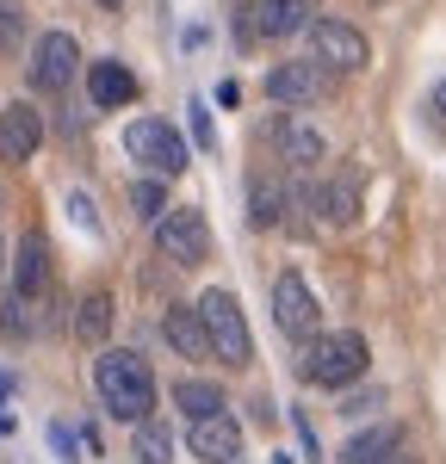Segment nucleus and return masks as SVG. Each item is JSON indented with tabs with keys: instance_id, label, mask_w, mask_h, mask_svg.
<instances>
[{
	"instance_id": "nucleus-1",
	"label": "nucleus",
	"mask_w": 446,
	"mask_h": 464,
	"mask_svg": "<svg viewBox=\"0 0 446 464\" xmlns=\"http://www.w3.org/2000/svg\"><path fill=\"white\" fill-rule=\"evenodd\" d=\"M93 391H100L112 421H131L137 428V421L155 415V372L131 347H100V359H93Z\"/></svg>"
},
{
	"instance_id": "nucleus-2",
	"label": "nucleus",
	"mask_w": 446,
	"mask_h": 464,
	"mask_svg": "<svg viewBox=\"0 0 446 464\" xmlns=\"http://www.w3.org/2000/svg\"><path fill=\"white\" fill-rule=\"evenodd\" d=\"M199 328H205V347L229 365V372H242V365H255V334H248V316H242V304H236V291L211 285L199 304Z\"/></svg>"
},
{
	"instance_id": "nucleus-3",
	"label": "nucleus",
	"mask_w": 446,
	"mask_h": 464,
	"mask_svg": "<svg viewBox=\"0 0 446 464\" xmlns=\"http://www.w3.org/2000/svg\"><path fill=\"white\" fill-rule=\"evenodd\" d=\"M366 359H372V347H366L360 328H329V334L310 341V353H304V378L323 384V391H347V384L366 378Z\"/></svg>"
},
{
	"instance_id": "nucleus-4",
	"label": "nucleus",
	"mask_w": 446,
	"mask_h": 464,
	"mask_svg": "<svg viewBox=\"0 0 446 464\" xmlns=\"http://www.w3.org/2000/svg\"><path fill=\"white\" fill-rule=\"evenodd\" d=\"M124 155H131L149 179H174V174L192 168L186 130L168 124V118H131V124H124Z\"/></svg>"
},
{
	"instance_id": "nucleus-5",
	"label": "nucleus",
	"mask_w": 446,
	"mask_h": 464,
	"mask_svg": "<svg viewBox=\"0 0 446 464\" xmlns=\"http://www.w3.org/2000/svg\"><path fill=\"white\" fill-rule=\"evenodd\" d=\"M155 248L168 254L174 266H205L211 260V223L199 205H168L155 217Z\"/></svg>"
},
{
	"instance_id": "nucleus-6",
	"label": "nucleus",
	"mask_w": 446,
	"mask_h": 464,
	"mask_svg": "<svg viewBox=\"0 0 446 464\" xmlns=\"http://www.w3.org/2000/svg\"><path fill=\"white\" fill-rule=\"evenodd\" d=\"M310 32V63H323L329 74H354L372 63V44L360 25H347V19H310L304 25Z\"/></svg>"
},
{
	"instance_id": "nucleus-7",
	"label": "nucleus",
	"mask_w": 446,
	"mask_h": 464,
	"mask_svg": "<svg viewBox=\"0 0 446 464\" xmlns=\"http://www.w3.org/2000/svg\"><path fill=\"white\" fill-rule=\"evenodd\" d=\"M273 322H279V334H292V341H316L323 334V304H316V291L304 273H279L273 279Z\"/></svg>"
},
{
	"instance_id": "nucleus-8",
	"label": "nucleus",
	"mask_w": 446,
	"mask_h": 464,
	"mask_svg": "<svg viewBox=\"0 0 446 464\" xmlns=\"http://www.w3.org/2000/svg\"><path fill=\"white\" fill-rule=\"evenodd\" d=\"M329 93H334V74L323 69V63H310V56L267 69V100H279V106H316V100H329Z\"/></svg>"
},
{
	"instance_id": "nucleus-9",
	"label": "nucleus",
	"mask_w": 446,
	"mask_h": 464,
	"mask_svg": "<svg viewBox=\"0 0 446 464\" xmlns=\"http://www.w3.org/2000/svg\"><path fill=\"white\" fill-rule=\"evenodd\" d=\"M74 74H81V44H74V32H44L32 44V87L37 93H63Z\"/></svg>"
},
{
	"instance_id": "nucleus-10",
	"label": "nucleus",
	"mask_w": 446,
	"mask_h": 464,
	"mask_svg": "<svg viewBox=\"0 0 446 464\" xmlns=\"http://www.w3.org/2000/svg\"><path fill=\"white\" fill-rule=\"evenodd\" d=\"M186 446L199 464H242V421L223 409V415H205L186 428Z\"/></svg>"
},
{
	"instance_id": "nucleus-11",
	"label": "nucleus",
	"mask_w": 446,
	"mask_h": 464,
	"mask_svg": "<svg viewBox=\"0 0 446 464\" xmlns=\"http://www.w3.org/2000/svg\"><path fill=\"white\" fill-rule=\"evenodd\" d=\"M6 279H13V297H32V304L50 291V242H44V229L19 236V254H6Z\"/></svg>"
},
{
	"instance_id": "nucleus-12",
	"label": "nucleus",
	"mask_w": 446,
	"mask_h": 464,
	"mask_svg": "<svg viewBox=\"0 0 446 464\" xmlns=\"http://www.w3.org/2000/svg\"><path fill=\"white\" fill-rule=\"evenodd\" d=\"M360 217H366V179H360V168H354V161H341V168L323 179V223L354 229Z\"/></svg>"
},
{
	"instance_id": "nucleus-13",
	"label": "nucleus",
	"mask_w": 446,
	"mask_h": 464,
	"mask_svg": "<svg viewBox=\"0 0 446 464\" xmlns=\"http://www.w3.org/2000/svg\"><path fill=\"white\" fill-rule=\"evenodd\" d=\"M37 149H44V111L32 100L0 106V161H32Z\"/></svg>"
},
{
	"instance_id": "nucleus-14",
	"label": "nucleus",
	"mask_w": 446,
	"mask_h": 464,
	"mask_svg": "<svg viewBox=\"0 0 446 464\" xmlns=\"http://www.w3.org/2000/svg\"><path fill=\"white\" fill-rule=\"evenodd\" d=\"M310 25V0H248V37H267V44H279V37H297Z\"/></svg>"
},
{
	"instance_id": "nucleus-15",
	"label": "nucleus",
	"mask_w": 446,
	"mask_h": 464,
	"mask_svg": "<svg viewBox=\"0 0 446 464\" xmlns=\"http://www.w3.org/2000/svg\"><path fill=\"white\" fill-rule=\"evenodd\" d=\"M323 155H329V137L316 130V118H297V111H286V118H279V161H292L297 174H310Z\"/></svg>"
},
{
	"instance_id": "nucleus-16",
	"label": "nucleus",
	"mask_w": 446,
	"mask_h": 464,
	"mask_svg": "<svg viewBox=\"0 0 446 464\" xmlns=\"http://www.w3.org/2000/svg\"><path fill=\"white\" fill-rule=\"evenodd\" d=\"M87 100L100 111H118L137 100V74L124 69L118 56H100V63H87Z\"/></svg>"
},
{
	"instance_id": "nucleus-17",
	"label": "nucleus",
	"mask_w": 446,
	"mask_h": 464,
	"mask_svg": "<svg viewBox=\"0 0 446 464\" xmlns=\"http://www.w3.org/2000/svg\"><path fill=\"white\" fill-rule=\"evenodd\" d=\"M316 223H323V186H316L310 174H297L292 186H286V223H279V229L297 236V242H310Z\"/></svg>"
},
{
	"instance_id": "nucleus-18",
	"label": "nucleus",
	"mask_w": 446,
	"mask_h": 464,
	"mask_svg": "<svg viewBox=\"0 0 446 464\" xmlns=\"http://www.w3.org/2000/svg\"><path fill=\"white\" fill-rule=\"evenodd\" d=\"M397 446H409V433L397 428V421H372V428H360L341 446V464H384Z\"/></svg>"
},
{
	"instance_id": "nucleus-19",
	"label": "nucleus",
	"mask_w": 446,
	"mask_h": 464,
	"mask_svg": "<svg viewBox=\"0 0 446 464\" xmlns=\"http://www.w3.org/2000/svg\"><path fill=\"white\" fill-rule=\"evenodd\" d=\"M161 341H168L180 359H211L205 328H199V310H192V304H168V310H161Z\"/></svg>"
},
{
	"instance_id": "nucleus-20",
	"label": "nucleus",
	"mask_w": 446,
	"mask_h": 464,
	"mask_svg": "<svg viewBox=\"0 0 446 464\" xmlns=\"http://www.w3.org/2000/svg\"><path fill=\"white\" fill-rule=\"evenodd\" d=\"M112 291L106 285H93V291H81V304H74V341H87V347H106V334H112Z\"/></svg>"
},
{
	"instance_id": "nucleus-21",
	"label": "nucleus",
	"mask_w": 446,
	"mask_h": 464,
	"mask_svg": "<svg viewBox=\"0 0 446 464\" xmlns=\"http://www.w3.org/2000/svg\"><path fill=\"white\" fill-rule=\"evenodd\" d=\"M131 459L137 464H174V433H168L161 415L137 421V433H131Z\"/></svg>"
},
{
	"instance_id": "nucleus-22",
	"label": "nucleus",
	"mask_w": 446,
	"mask_h": 464,
	"mask_svg": "<svg viewBox=\"0 0 446 464\" xmlns=\"http://www.w3.org/2000/svg\"><path fill=\"white\" fill-rule=\"evenodd\" d=\"M286 223V186L279 179H255L248 186V229H279Z\"/></svg>"
},
{
	"instance_id": "nucleus-23",
	"label": "nucleus",
	"mask_w": 446,
	"mask_h": 464,
	"mask_svg": "<svg viewBox=\"0 0 446 464\" xmlns=\"http://www.w3.org/2000/svg\"><path fill=\"white\" fill-rule=\"evenodd\" d=\"M174 402L186 409V421L223 415V396H218V384H205V378H180V384H174Z\"/></svg>"
},
{
	"instance_id": "nucleus-24",
	"label": "nucleus",
	"mask_w": 446,
	"mask_h": 464,
	"mask_svg": "<svg viewBox=\"0 0 446 464\" xmlns=\"http://www.w3.org/2000/svg\"><path fill=\"white\" fill-rule=\"evenodd\" d=\"M0 334H6V341H32L37 334V304L32 297H13V291H6V304H0Z\"/></svg>"
},
{
	"instance_id": "nucleus-25",
	"label": "nucleus",
	"mask_w": 446,
	"mask_h": 464,
	"mask_svg": "<svg viewBox=\"0 0 446 464\" xmlns=\"http://www.w3.org/2000/svg\"><path fill=\"white\" fill-rule=\"evenodd\" d=\"M25 44V6L19 0H0V56H13Z\"/></svg>"
},
{
	"instance_id": "nucleus-26",
	"label": "nucleus",
	"mask_w": 446,
	"mask_h": 464,
	"mask_svg": "<svg viewBox=\"0 0 446 464\" xmlns=\"http://www.w3.org/2000/svg\"><path fill=\"white\" fill-rule=\"evenodd\" d=\"M186 130H192V137H186V149H205V155L218 149V124H211V111L199 106V100L186 106Z\"/></svg>"
},
{
	"instance_id": "nucleus-27",
	"label": "nucleus",
	"mask_w": 446,
	"mask_h": 464,
	"mask_svg": "<svg viewBox=\"0 0 446 464\" xmlns=\"http://www.w3.org/2000/svg\"><path fill=\"white\" fill-rule=\"evenodd\" d=\"M131 205L143 217H161L168 211V179H137V186H131Z\"/></svg>"
},
{
	"instance_id": "nucleus-28",
	"label": "nucleus",
	"mask_w": 446,
	"mask_h": 464,
	"mask_svg": "<svg viewBox=\"0 0 446 464\" xmlns=\"http://www.w3.org/2000/svg\"><path fill=\"white\" fill-rule=\"evenodd\" d=\"M69 211H74V223H81L87 236H100V217H93V198H87V192H69Z\"/></svg>"
},
{
	"instance_id": "nucleus-29",
	"label": "nucleus",
	"mask_w": 446,
	"mask_h": 464,
	"mask_svg": "<svg viewBox=\"0 0 446 464\" xmlns=\"http://www.w3.org/2000/svg\"><path fill=\"white\" fill-rule=\"evenodd\" d=\"M372 409H384V391H366V396H347V402H341L347 421H360V415H372Z\"/></svg>"
},
{
	"instance_id": "nucleus-30",
	"label": "nucleus",
	"mask_w": 446,
	"mask_h": 464,
	"mask_svg": "<svg viewBox=\"0 0 446 464\" xmlns=\"http://www.w3.org/2000/svg\"><path fill=\"white\" fill-rule=\"evenodd\" d=\"M384 464H422V459H415L409 446H397V452H391V459H384Z\"/></svg>"
},
{
	"instance_id": "nucleus-31",
	"label": "nucleus",
	"mask_w": 446,
	"mask_h": 464,
	"mask_svg": "<svg viewBox=\"0 0 446 464\" xmlns=\"http://www.w3.org/2000/svg\"><path fill=\"white\" fill-rule=\"evenodd\" d=\"M434 111H441V118H446V81H441V87H434Z\"/></svg>"
},
{
	"instance_id": "nucleus-32",
	"label": "nucleus",
	"mask_w": 446,
	"mask_h": 464,
	"mask_svg": "<svg viewBox=\"0 0 446 464\" xmlns=\"http://www.w3.org/2000/svg\"><path fill=\"white\" fill-rule=\"evenodd\" d=\"M0 279H6V236H0Z\"/></svg>"
},
{
	"instance_id": "nucleus-33",
	"label": "nucleus",
	"mask_w": 446,
	"mask_h": 464,
	"mask_svg": "<svg viewBox=\"0 0 446 464\" xmlns=\"http://www.w3.org/2000/svg\"><path fill=\"white\" fill-rule=\"evenodd\" d=\"M100 6H112V13H118V6H124V0H100Z\"/></svg>"
},
{
	"instance_id": "nucleus-34",
	"label": "nucleus",
	"mask_w": 446,
	"mask_h": 464,
	"mask_svg": "<svg viewBox=\"0 0 446 464\" xmlns=\"http://www.w3.org/2000/svg\"><path fill=\"white\" fill-rule=\"evenodd\" d=\"M0 396H6V384H0Z\"/></svg>"
}]
</instances>
